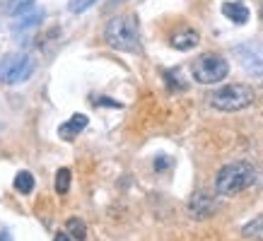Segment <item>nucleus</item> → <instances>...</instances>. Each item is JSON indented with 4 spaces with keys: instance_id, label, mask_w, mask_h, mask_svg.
<instances>
[{
    "instance_id": "1",
    "label": "nucleus",
    "mask_w": 263,
    "mask_h": 241,
    "mask_svg": "<svg viewBox=\"0 0 263 241\" xmlns=\"http://www.w3.org/2000/svg\"><path fill=\"white\" fill-rule=\"evenodd\" d=\"M104 41L116 51H138L140 48V24L136 15H116L104 27Z\"/></svg>"
},
{
    "instance_id": "2",
    "label": "nucleus",
    "mask_w": 263,
    "mask_h": 241,
    "mask_svg": "<svg viewBox=\"0 0 263 241\" xmlns=\"http://www.w3.org/2000/svg\"><path fill=\"white\" fill-rule=\"evenodd\" d=\"M256 181V169L249 162H232L227 167H222L215 176V193L232 198L239 195L241 191H247L249 186H254Z\"/></svg>"
},
{
    "instance_id": "3",
    "label": "nucleus",
    "mask_w": 263,
    "mask_h": 241,
    "mask_svg": "<svg viewBox=\"0 0 263 241\" xmlns=\"http://www.w3.org/2000/svg\"><path fill=\"white\" fill-rule=\"evenodd\" d=\"M256 92L249 85H224L210 94V106H215L220 111H241L247 106L254 104Z\"/></svg>"
},
{
    "instance_id": "4",
    "label": "nucleus",
    "mask_w": 263,
    "mask_h": 241,
    "mask_svg": "<svg viewBox=\"0 0 263 241\" xmlns=\"http://www.w3.org/2000/svg\"><path fill=\"white\" fill-rule=\"evenodd\" d=\"M36 70V61L29 53H8L0 61V82L5 85H20L27 82Z\"/></svg>"
},
{
    "instance_id": "5",
    "label": "nucleus",
    "mask_w": 263,
    "mask_h": 241,
    "mask_svg": "<svg viewBox=\"0 0 263 241\" xmlns=\"http://www.w3.org/2000/svg\"><path fill=\"white\" fill-rule=\"evenodd\" d=\"M191 72L193 80L200 82V85H217L230 75V63L217 53H203L193 61Z\"/></svg>"
},
{
    "instance_id": "6",
    "label": "nucleus",
    "mask_w": 263,
    "mask_h": 241,
    "mask_svg": "<svg viewBox=\"0 0 263 241\" xmlns=\"http://www.w3.org/2000/svg\"><path fill=\"white\" fill-rule=\"evenodd\" d=\"M234 53L239 58L241 68L247 72H263V41H247V44H239L234 48Z\"/></svg>"
},
{
    "instance_id": "7",
    "label": "nucleus",
    "mask_w": 263,
    "mask_h": 241,
    "mask_svg": "<svg viewBox=\"0 0 263 241\" xmlns=\"http://www.w3.org/2000/svg\"><path fill=\"white\" fill-rule=\"evenodd\" d=\"M217 212V198L208 191H196L189 200V215L193 219H208Z\"/></svg>"
},
{
    "instance_id": "8",
    "label": "nucleus",
    "mask_w": 263,
    "mask_h": 241,
    "mask_svg": "<svg viewBox=\"0 0 263 241\" xmlns=\"http://www.w3.org/2000/svg\"><path fill=\"white\" fill-rule=\"evenodd\" d=\"M87 123L89 120L85 113H72L65 123L58 126V135L63 137V140H72V137H78V133H82V130L87 128Z\"/></svg>"
},
{
    "instance_id": "9",
    "label": "nucleus",
    "mask_w": 263,
    "mask_h": 241,
    "mask_svg": "<svg viewBox=\"0 0 263 241\" xmlns=\"http://www.w3.org/2000/svg\"><path fill=\"white\" fill-rule=\"evenodd\" d=\"M198 32L196 29H191V27H183V29H179V32L172 34V39H169V44L176 48V51H191V48L198 46Z\"/></svg>"
},
{
    "instance_id": "10",
    "label": "nucleus",
    "mask_w": 263,
    "mask_h": 241,
    "mask_svg": "<svg viewBox=\"0 0 263 241\" xmlns=\"http://www.w3.org/2000/svg\"><path fill=\"white\" fill-rule=\"evenodd\" d=\"M222 15L234 24H247L251 12L241 0H227V3H222Z\"/></svg>"
},
{
    "instance_id": "11",
    "label": "nucleus",
    "mask_w": 263,
    "mask_h": 241,
    "mask_svg": "<svg viewBox=\"0 0 263 241\" xmlns=\"http://www.w3.org/2000/svg\"><path fill=\"white\" fill-rule=\"evenodd\" d=\"M44 19V10H22L20 15H15L12 19V29L20 32V29H29V27H36Z\"/></svg>"
},
{
    "instance_id": "12",
    "label": "nucleus",
    "mask_w": 263,
    "mask_h": 241,
    "mask_svg": "<svg viewBox=\"0 0 263 241\" xmlns=\"http://www.w3.org/2000/svg\"><path fill=\"white\" fill-rule=\"evenodd\" d=\"M65 232L70 234L75 241H85V236H87V227H85V222H82L80 217H70V219L65 222Z\"/></svg>"
},
{
    "instance_id": "13",
    "label": "nucleus",
    "mask_w": 263,
    "mask_h": 241,
    "mask_svg": "<svg viewBox=\"0 0 263 241\" xmlns=\"http://www.w3.org/2000/svg\"><path fill=\"white\" fill-rule=\"evenodd\" d=\"M12 184H15V191H17V193H22V195H29V193L34 191V176H32V171H20Z\"/></svg>"
},
{
    "instance_id": "14",
    "label": "nucleus",
    "mask_w": 263,
    "mask_h": 241,
    "mask_svg": "<svg viewBox=\"0 0 263 241\" xmlns=\"http://www.w3.org/2000/svg\"><path fill=\"white\" fill-rule=\"evenodd\" d=\"M34 5V0H3L0 3V10L5 12V15H20L22 10H27V8H32Z\"/></svg>"
},
{
    "instance_id": "15",
    "label": "nucleus",
    "mask_w": 263,
    "mask_h": 241,
    "mask_svg": "<svg viewBox=\"0 0 263 241\" xmlns=\"http://www.w3.org/2000/svg\"><path fill=\"white\" fill-rule=\"evenodd\" d=\"M241 234L247 236V239H254V241H263V217H256L251 219L249 225H244Z\"/></svg>"
},
{
    "instance_id": "16",
    "label": "nucleus",
    "mask_w": 263,
    "mask_h": 241,
    "mask_svg": "<svg viewBox=\"0 0 263 241\" xmlns=\"http://www.w3.org/2000/svg\"><path fill=\"white\" fill-rule=\"evenodd\" d=\"M70 191V169H58L56 174V193H61V195H65V193Z\"/></svg>"
},
{
    "instance_id": "17",
    "label": "nucleus",
    "mask_w": 263,
    "mask_h": 241,
    "mask_svg": "<svg viewBox=\"0 0 263 241\" xmlns=\"http://www.w3.org/2000/svg\"><path fill=\"white\" fill-rule=\"evenodd\" d=\"M97 3H99V0H70V3H68V10L75 12V15H80V12H85V10L95 8Z\"/></svg>"
},
{
    "instance_id": "18",
    "label": "nucleus",
    "mask_w": 263,
    "mask_h": 241,
    "mask_svg": "<svg viewBox=\"0 0 263 241\" xmlns=\"http://www.w3.org/2000/svg\"><path fill=\"white\" fill-rule=\"evenodd\" d=\"M53 241H72V236L68 232H58L56 236H53Z\"/></svg>"
},
{
    "instance_id": "19",
    "label": "nucleus",
    "mask_w": 263,
    "mask_h": 241,
    "mask_svg": "<svg viewBox=\"0 0 263 241\" xmlns=\"http://www.w3.org/2000/svg\"><path fill=\"white\" fill-rule=\"evenodd\" d=\"M0 241H12V239H10V232H8V229H0Z\"/></svg>"
},
{
    "instance_id": "20",
    "label": "nucleus",
    "mask_w": 263,
    "mask_h": 241,
    "mask_svg": "<svg viewBox=\"0 0 263 241\" xmlns=\"http://www.w3.org/2000/svg\"><path fill=\"white\" fill-rule=\"evenodd\" d=\"M121 3H126V0H109V8H116V5H121Z\"/></svg>"
},
{
    "instance_id": "21",
    "label": "nucleus",
    "mask_w": 263,
    "mask_h": 241,
    "mask_svg": "<svg viewBox=\"0 0 263 241\" xmlns=\"http://www.w3.org/2000/svg\"><path fill=\"white\" fill-rule=\"evenodd\" d=\"M261 19H263V5H261Z\"/></svg>"
}]
</instances>
